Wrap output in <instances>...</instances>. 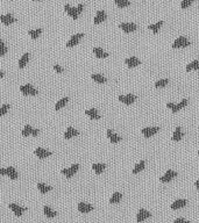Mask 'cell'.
<instances>
[{
    "instance_id": "43",
    "label": "cell",
    "mask_w": 199,
    "mask_h": 223,
    "mask_svg": "<svg viewBox=\"0 0 199 223\" xmlns=\"http://www.w3.org/2000/svg\"><path fill=\"white\" fill-rule=\"evenodd\" d=\"M173 223H191L190 221H187V220H184V218H176Z\"/></svg>"
},
{
    "instance_id": "46",
    "label": "cell",
    "mask_w": 199,
    "mask_h": 223,
    "mask_svg": "<svg viewBox=\"0 0 199 223\" xmlns=\"http://www.w3.org/2000/svg\"><path fill=\"white\" fill-rule=\"evenodd\" d=\"M0 174L1 176H6V169H0Z\"/></svg>"
},
{
    "instance_id": "34",
    "label": "cell",
    "mask_w": 199,
    "mask_h": 223,
    "mask_svg": "<svg viewBox=\"0 0 199 223\" xmlns=\"http://www.w3.org/2000/svg\"><path fill=\"white\" fill-rule=\"evenodd\" d=\"M68 101H69V98H68V97H65V98H63V99H61V100H58V101L56 102L55 109H56V111H60L61 108H63V107L66 105V102H68Z\"/></svg>"
},
{
    "instance_id": "39",
    "label": "cell",
    "mask_w": 199,
    "mask_h": 223,
    "mask_svg": "<svg viewBox=\"0 0 199 223\" xmlns=\"http://www.w3.org/2000/svg\"><path fill=\"white\" fill-rule=\"evenodd\" d=\"M7 53V46H5L4 41L0 39V56H5Z\"/></svg>"
},
{
    "instance_id": "24",
    "label": "cell",
    "mask_w": 199,
    "mask_h": 223,
    "mask_svg": "<svg viewBox=\"0 0 199 223\" xmlns=\"http://www.w3.org/2000/svg\"><path fill=\"white\" fill-rule=\"evenodd\" d=\"M93 53H94L97 58H106V57H108V53H105L101 48H97V46L93 48Z\"/></svg>"
},
{
    "instance_id": "38",
    "label": "cell",
    "mask_w": 199,
    "mask_h": 223,
    "mask_svg": "<svg viewBox=\"0 0 199 223\" xmlns=\"http://www.w3.org/2000/svg\"><path fill=\"white\" fill-rule=\"evenodd\" d=\"M169 84V80L168 79H162V80H159V81H156L155 83V87L156 88H161V87H164Z\"/></svg>"
},
{
    "instance_id": "41",
    "label": "cell",
    "mask_w": 199,
    "mask_h": 223,
    "mask_svg": "<svg viewBox=\"0 0 199 223\" xmlns=\"http://www.w3.org/2000/svg\"><path fill=\"white\" fill-rule=\"evenodd\" d=\"M193 1H196V0H182V4H180L182 9H185V8H187V7L192 4Z\"/></svg>"
},
{
    "instance_id": "42",
    "label": "cell",
    "mask_w": 199,
    "mask_h": 223,
    "mask_svg": "<svg viewBox=\"0 0 199 223\" xmlns=\"http://www.w3.org/2000/svg\"><path fill=\"white\" fill-rule=\"evenodd\" d=\"M54 70H55V71H56L57 73H62L63 71H64V69H63L62 66H60V65H54Z\"/></svg>"
},
{
    "instance_id": "33",
    "label": "cell",
    "mask_w": 199,
    "mask_h": 223,
    "mask_svg": "<svg viewBox=\"0 0 199 223\" xmlns=\"http://www.w3.org/2000/svg\"><path fill=\"white\" fill-rule=\"evenodd\" d=\"M91 78L97 83V84H105L106 83V78L101 74H91Z\"/></svg>"
},
{
    "instance_id": "3",
    "label": "cell",
    "mask_w": 199,
    "mask_h": 223,
    "mask_svg": "<svg viewBox=\"0 0 199 223\" xmlns=\"http://www.w3.org/2000/svg\"><path fill=\"white\" fill-rule=\"evenodd\" d=\"M186 105H187V100H186V99H183V100H182L179 104H177V105H175L173 102H168V104H166V107L170 108V109L173 111V113H177V112H179L182 108H184Z\"/></svg>"
},
{
    "instance_id": "50",
    "label": "cell",
    "mask_w": 199,
    "mask_h": 223,
    "mask_svg": "<svg viewBox=\"0 0 199 223\" xmlns=\"http://www.w3.org/2000/svg\"><path fill=\"white\" fill-rule=\"evenodd\" d=\"M198 156H199V150H198Z\"/></svg>"
},
{
    "instance_id": "35",
    "label": "cell",
    "mask_w": 199,
    "mask_h": 223,
    "mask_svg": "<svg viewBox=\"0 0 199 223\" xmlns=\"http://www.w3.org/2000/svg\"><path fill=\"white\" fill-rule=\"evenodd\" d=\"M114 2L119 8H125V7H128L131 5L129 0H114Z\"/></svg>"
},
{
    "instance_id": "16",
    "label": "cell",
    "mask_w": 199,
    "mask_h": 223,
    "mask_svg": "<svg viewBox=\"0 0 199 223\" xmlns=\"http://www.w3.org/2000/svg\"><path fill=\"white\" fill-rule=\"evenodd\" d=\"M125 63H126V65L129 67V69H132V67H135V66H138L141 64V62H140L139 58H136V57H129V58H126L125 60Z\"/></svg>"
},
{
    "instance_id": "9",
    "label": "cell",
    "mask_w": 199,
    "mask_h": 223,
    "mask_svg": "<svg viewBox=\"0 0 199 223\" xmlns=\"http://www.w3.org/2000/svg\"><path fill=\"white\" fill-rule=\"evenodd\" d=\"M149 217H152V214H150L148 210L141 208V209L139 210V213H138V215H136V221L139 223H141V222H143L145 220H147V218H149Z\"/></svg>"
},
{
    "instance_id": "22",
    "label": "cell",
    "mask_w": 199,
    "mask_h": 223,
    "mask_svg": "<svg viewBox=\"0 0 199 223\" xmlns=\"http://www.w3.org/2000/svg\"><path fill=\"white\" fill-rule=\"evenodd\" d=\"M6 176L11 178L12 180H15V179H18V177H19V173H18V171L15 170L14 167H7Z\"/></svg>"
},
{
    "instance_id": "44",
    "label": "cell",
    "mask_w": 199,
    "mask_h": 223,
    "mask_svg": "<svg viewBox=\"0 0 199 223\" xmlns=\"http://www.w3.org/2000/svg\"><path fill=\"white\" fill-rule=\"evenodd\" d=\"M76 9H77V13L80 14L82 12H83V9H84V5H83V4H79L78 6L76 7Z\"/></svg>"
},
{
    "instance_id": "17",
    "label": "cell",
    "mask_w": 199,
    "mask_h": 223,
    "mask_svg": "<svg viewBox=\"0 0 199 223\" xmlns=\"http://www.w3.org/2000/svg\"><path fill=\"white\" fill-rule=\"evenodd\" d=\"M78 210L83 214H86V213H90L93 210V206L89 204H85V202H79L78 204Z\"/></svg>"
},
{
    "instance_id": "13",
    "label": "cell",
    "mask_w": 199,
    "mask_h": 223,
    "mask_svg": "<svg viewBox=\"0 0 199 223\" xmlns=\"http://www.w3.org/2000/svg\"><path fill=\"white\" fill-rule=\"evenodd\" d=\"M106 13L104 11H98L97 14H96V16H94V19H93V23L94 25H99L101 22H104L106 20Z\"/></svg>"
},
{
    "instance_id": "4",
    "label": "cell",
    "mask_w": 199,
    "mask_h": 223,
    "mask_svg": "<svg viewBox=\"0 0 199 223\" xmlns=\"http://www.w3.org/2000/svg\"><path fill=\"white\" fill-rule=\"evenodd\" d=\"M119 28H121V30L125 33H133L138 29V26L132 22H124V23H120Z\"/></svg>"
},
{
    "instance_id": "37",
    "label": "cell",
    "mask_w": 199,
    "mask_h": 223,
    "mask_svg": "<svg viewBox=\"0 0 199 223\" xmlns=\"http://www.w3.org/2000/svg\"><path fill=\"white\" fill-rule=\"evenodd\" d=\"M32 130H33V128L30 127L29 125H25V128H23V130H22V136H29V135H32Z\"/></svg>"
},
{
    "instance_id": "21",
    "label": "cell",
    "mask_w": 199,
    "mask_h": 223,
    "mask_svg": "<svg viewBox=\"0 0 199 223\" xmlns=\"http://www.w3.org/2000/svg\"><path fill=\"white\" fill-rule=\"evenodd\" d=\"M85 114H86V115L90 118H92V120H99V118H100L99 113H98V111H97V109H94V108H91V109H87V111H85Z\"/></svg>"
},
{
    "instance_id": "36",
    "label": "cell",
    "mask_w": 199,
    "mask_h": 223,
    "mask_svg": "<svg viewBox=\"0 0 199 223\" xmlns=\"http://www.w3.org/2000/svg\"><path fill=\"white\" fill-rule=\"evenodd\" d=\"M41 33H42V29H41V28H37V29H34V30H29V32H28L29 36H30L33 39H37V37L41 35Z\"/></svg>"
},
{
    "instance_id": "31",
    "label": "cell",
    "mask_w": 199,
    "mask_h": 223,
    "mask_svg": "<svg viewBox=\"0 0 199 223\" xmlns=\"http://www.w3.org/2000/svg\"><path fill=\"white\" fill-rule=\"evenodd\" d=\"M191 70H199V59L192 60L189 65H186V71L190 72Z\"/></svg>"
},
{
    "instance_id": "7",
    "label": "cell",
    "mask_w": 199,
    "mask_h": 223,
    "mask_svg": "<svg viewBox=\"0 0 199 223\" xmlns=\"http://www.w3.org/2000/svg\"><path fill=\"white\" fill-rule=\"evenodd\" d=\"M159 127H146V128H143L142 129V134H143V136L147 138L152 137L154 136L156 132H159Z\"/></svg>"
},
{
    "instance_id": "45",
    "label": "cell",
    "mask_w": 199,
    "mask_h": 223,
    "mask_svg": "<svg viewBox=\"0 0 199 223\" xmlns=\"http://www.w3.org/2000/svg\"><path fill=\"white\" fill-rule=\"evenodd\" d=\"M37 135H39V130H37V129H33V130H32V136L36 137Z\"/></svg>"
},
{
    "instance_id": "10",
    "label": "cell",
    "mask_w": 199,
    "mask_h": 223,
    "mask_svg": "<svg viewBox=\"0 0 199 223\" xmlns=\"http://www.w3.org/2000/svg\"><path fill=\"white\" fill-rule=\"evenodd\" d=\"M16 21V19H14V16L12 14H5V15H0V22L4 23L5 26H9Z\"/></svg>"
},
{
    "instance_id": "25",
    "label": "cell",
    "mask_w": 199,
    "mask_h": 223,
    "mask_svg": "<svg viewBox=\"0 0 199 223\" xmlns=\"http://www.w3.org/2000/svg\"><path fill=\"white\" fill-rule=\"evenodd\" d=\"M43 213H44V215H46L47 217H49V218H53V217H55L57 215V213H56L55 210L51 209L49 206H44V207H43Z\"/></svg>"
},
{
    "instance_id": "5",
    "label": "cell",
    "mask_w": 199,
    "mask_h": 223,
    "mask_svg": "<svg viewBox=\"0 0 199 223\" xmlns=\"http://www.w3.org/2000/svg\"><path fill=\"white\" fill-rule=\"evenodd\" d=\"M78 169H79V165L73 164L71 167H69V169H63L61 172H62V174H64L68 179H70V178H72L73 176H75V173L78 171Z\"/></svg>"
},
{
    "instance_id": "20",
    "label": "cell",
    "mask_w": 199,
    "mask_h": 223,
    "mask_svg": "<svg viewBox=\"0 0 199 223\" xmlns=\"http://www.w3.org/2000/svg\"><path fill=\"white\" fill-rule=\"evenodd\" d=\"M107 137H108V139L111 141V143H118V142L121 141V137H120L119 135L114 134L111 129H108V130H107Z\"/></svg>"
},
{
    "instance_id": "32",
    "label": "cell",
    "mask_w": 199,
    "mask_h": 223,
    "mask_svg": "<svg viewBox=\"0 0 199 223\" xmlns=\"http://www.w3.org/2000/svg\"><path fill=\"white\" fill-rule=\"evenodd\" d=\"M163 26V21L161 20V21H159L157 23H155V25H149L148 26V28L150 29V30H153L154 34H157L159 32V29H161V27Z\"/></svg>"
},
{
    "instance_id": "2",
    "label": "cell",
    "mask_w": 199,
    "mask_h": 223,
    "mask_svg": "<svg viewBox=\"0 0 199 223\" xmlns=\"http://www.w3.org/2000/svg\"><path fill=\"white\" fill-rule=\"evenodd\" d=\"M20 91H21V93L25 94V95H36V94L39 93V91H37L33 85H30V84L20 86Z\"/></svg>"
},
{
    "instance_id": "49",
    "label": "cell",
    "mask_w": 199,
    "mask_h": 223,
    "mask_svg": "<svg viewBox=\"0 0 199 223\" xmlns=\"http://www.w3.org/2000/svg\"><path fill=\"white\" fill-rule=\"evenodd\" d=\"M33 1H40V0H33Z\"/></svg>"
},
{
    "instance_id": "8",
    "label": "cell",
    "mask_w": 199,
    "mask_h": 223,
    "mask_svg": "<svg viewBox=\"0 0 199 223\" xmlns=\"http://www.w3.org/2000/svg\"><path fill=\"white\" fill-rule=\"evenodd\" d=\"M136 97L134 94H126V95H119V101L124 102L125 105H132L135 102Z\"/></svg>"
},
{
    "instance_id": "12",
    "label": "cell",
    "mask_w": 199,
    "mask_h": 223,
    "mask_svg": "<svg viewBox=\"0 0 199 223\" xmlns=\"http://www.w3.org/2000/svg\"><path fill=\"white\" fill-rule=\"evenodd\" d=\"M34 153L37 156V158H40V159H44V158L51 156V152H50V151L46 150V149H42V148H37V149H35Z\"/></svg>"
},
{
    "instance_id": "48",
    "label": "cell",
    "mask_w": 199,
    "mask_h": 223,
    "mask_svg": "<svg viewBox=\"0 0 199 223\" xmlns=\"http://www.w3.org/2000/svg\"><path fill=\"white\" fill-rule=\"evenodd\" d=\"M2 77H4V72H2V71H0V79L2 78Z\"/></svg>"
},
{
    "instance_id": "19",
    "label": "cell",
    "mask_w": 199,
    "mask_h": 223,
    "mask_svg": "<svg viewBox=\"0 0 199 223\" xmlns=\"http://www.w3.org/2000/svg\"><path fill=\"white\" fill-rule=\"evenodd\" d=\"M186 204H187V201L184 200V199H179V200H176L173 204H171V209L173 210H177L179 208H183V207H185Z\"/></svg>"
},
{
    "instance_id": "18",
    "label": "cell",
    "mask_w": 199,
    "mask_h": 223,
    "mask_svg": "<svg viewBox=\"0 0 199 223\" xmlns=\"http://www.w3.org/2000/svg\"><path fill=\"white\" fill-rule=\"evenodd\" d=\"M79 135V131L76 130L72 127H69L65 130V134H64V138L65 139H70V138L75 137V136H78Z\"/></svg>"
},
{
    "instance_id": "11",
    "label": "cell",
    "mask_w": 199,
    "mask_h": 223,
    "mask_svg": "<svg viewBox=\"0 0 199 223\" xmlns=\"http://www.w3.org/2000/svg\"><path fill=\"white\" fill-rule=\"evenodd\" d=\"M175 177H177V173L173 170H168L166 173H164L163 177L159 178V180H161L162 183H170Z\"/></svg>"
},
{
    "instance_id": "26",
    "label": "cell",
    "mask_w": 199,
    "mask_h": 223,
    "mask_svg": "<svg viewBox=\"0 0 199 223\" xmlns=\"http://www.w3.org/2000/svg\"><path fill=\"white\" fill-rule=\"evenodd\" d=\"M121 199H122V194L119 193V192H115L112 197H111V199H110V204H119L120 201H121Z\"/></svg>"
},
{
    "instance_id": "6",
    "label": "cell",
    "mask_w": 199,
    "mask_h": 223,
    "mask_svg": "<svg viewBox=\"0 0 199 223\" xmlns=\"http://www.w3.org/2000/svg\"><path fill=\"white\" fill-rule=\"evenodd\" d=\"M82 37H84V34H83V33L75 34L72 37H71V39L66 42V46H68V48H72V46H77V44H78V42L80 41V39H82Z\"/></svg>"
},
{
    "instance_id": "28",
    "label": "cell",
    "mask_w": 199,
    "mask_h": 223,
    "mask_svg": "<svg viewBox=\"0 0 199 223\" xmlns=\"http://www.w3.org/2000/svg\"><path fill=\"white\" fill-rule=\"evenodd\" d=\"M105 167H106V165L105 164H101V163H96V164L92 165V169L93 171L97 173V174H100V173H103V171L105 170Z\"/></svg>"
},
{
    "instance_id": "47",
    "label": "cell",
    "mask_w": 199,
    "mask_h": 223,
    "mask_svg": "<svg viewBox=\"0 0 199 223\" xmlns=\"http://www.w3.org/2000/svg\"><path fill=\"white\" fill-rule=\"evenodd\" d=\"M194 186L197 187V190H199V179H198V180H197V181H196V184H194Z\"/></svg>"
},
{
    "instance_id": "14",
    "label": "cell",
    "mask_w": 199,
    "mask_h": 223,
    "mask_svg": "<svg viewBox=\"0 0 199 223\" xmlns=\"http://www.w3.org/2000/svg\"><path fill=\"white\" fill-rule=\"evenodd\" d=\"M64 9H65V12L68 13V15H70L73 20H77L78 19V16H79V14L77 13V9L76 8H73L71 7L69 4H65V6H64Z\"/></svg>"
},
{
    "instance_id": "23",
    "label": "cell",
    "mask_w": 199,
    "mask_h": 223,
    "mask_svg": "<svg viewBox=\"0 0 199 223\" xmlns=\"http://www.w3.org/2000/svg\"><path fill=\"white\" fill-rule=\"evenodd\" d=\"M183 136H184V134H183V131H182V129H180V127H177V128L175 129V131H173V141L178 142V141L182 139Z\"/></svg>"
},
{
    "instance_id": "29",
    "label": "cell",
    "mask_w": 199,
    "mask_h": 223,
    "mask_svg": "<svg viewBox=\"0 0 199 223\" xmlns=\"http://www.w3.org/2000/svg\"><path fill=\"white\" fill-rule=\"evenodd\" d=\"M37 188H39L40 193H42V194H46L47 192H50V190H53L51 186H48V185L42 184V183H39V184H37Z\"/></svg>"
},
{
    "instance_id": "40",
    "label": "cell",
    "mask_w": 199,
    "mask_h": 223,
    "mask_svg": "<svg viewBox=\"0 0 199 223\" xmlns=\"http://www.w3.org/2000/svg\"><path fill=\"white\" fill-rule=\"evenodd\" d=\"M9 104H6V105H2L1 107H0V115L2 116V115H6L7 112L9 111Z\"/></svg>"
},
{
    "instance_id": "1",
    "label": "cell",
    "mask_w": 199,
    "mask_h": 223,
    "mask_svg": "<svg viewBox=\"0 0 199 223\" xmlns=\"http://www.w3.org/2000/svg\"><path fill=\"white\" fill-rule=\"evenodd\" d=\"M191 46V42L186 39V37H183V36L178 37V39H176V41H175V42L173 43V49H178V48H186V46Z\"/></svg>"
},
{
    "instance_id": "30",
    "label": "cell",
    "mask_w": 199,
    "mask_h": 223,
    "mask_svg": "<svg viewBox=\"0 0 199 223\" xmlns=\"http://www.w3.org/2000/svg\"><path fill=\"white\" fill-rule=\"evenodd\" d=\"M145 166H146V162H145V160H141V162L138 163V164L135 165V167L133 169V174H138L139 172H141V171L145 169Z\"/></svg>"
},
{
    "instance_id": "15",
    "label": "cell",
    "mask_w": 199,
    "mask_h": 223,
    "mask_svg": "<svg viewBox=\"0 0 199 223\" xmlns=\"http://www.w3.org/2000/svg\"><path fill=\"white\" fill-rule=\"evenodd\" d=\"M9 208L12 209V211H13L16 216H21V215H22V213L27 210L26 207H20L19 204H9Z\"/></svg>"
},
{
    "instance_id": "27",
    "label": "cell",
    "mask_w": 199,
    "mask_h": 223,
    "mask_svg": "<svg viewBox=\"0 0 199 223\" xmlns=\"http://www.w3.org/2000/svg\"><path fill=\"white\" fill-rule=\"evenodd\" d=\"M28 60H29V53H26L20 59H19V69H23V67L28 64Z\"/></svg>"
}]
</instances>
